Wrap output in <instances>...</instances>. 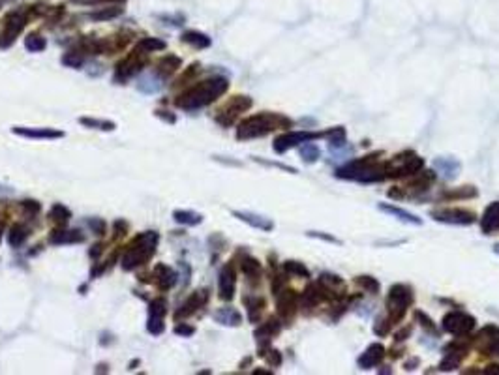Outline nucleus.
Returning a JSON list of instances; mask_svg holds the SVG:
<instances>
[{
  "mask_svg": "<svg viewBox=\"0 0 499 375\" xmlns=\"http://www.w3.org/2000/svg\"><path fill=\"white\" fill-rule=\"evenodd\" d=\"M409 334H411V329H409V327H406V329L400 330V332L394 336V338H396V342H402V340H406V336H409Z\"/></svg>",
  "mask_w": 499,
  "mask_h": 375,
  "instance_id": "48",
  "label": "nucleus"
},
{
  "mask_svg": "<svg viewBox=\"0 0 499 375\" xmlns=\"http://www.w3.org/2000/svg\"><path fill=\"white\" fill-rule=\"evenodd\" d=\"M495 251H497V253H499V244H497V246H495Z\"/></svg>",
  "mask_w": 499,
  "mask_h": 375,
  "instance_id": "54",
  "label": "nucleus"
},
{
  "mask_svg": "<svg viewBox=\"0 0 499 375\" xmlns=\"http://www.w3.org/2000/svg\"><path fill=\"white\" fill-rule=\"evenodd\" d=\"M357 283H359V285H361V287H362V289H364V291H368V293H372V295H375V293L379 291V283L375 282L374 278H370V276H359Z\"/></svg>",
  "mask_w": 499,
  "mask_h": 375,
  "instance_id": "37",
  "label": "nucleus"
},
{
  "mask_svg": "<svg viewBox=\"0 0 499 375\" xmlns=\"http://www.w3.org/2000/svg\"><path fill=\"white\" fill-rule=\"evenodd\" d=\"M482 351H486L488 355H499V336H495L492 340H488V345L482 347Z\"/></svg>",
  "mask_w": 499,
  "mask_h": 375,
  "instance_id": "44",
  "label": "nucleus"
},
{
  "mask_svg": "<svg viewBox=\"0 0 499 375\" xmlns=\"http://www.w3.org/2000/svg\"><path fill=\"white\" fill-rule=\"evenodd\" d=\"M411 302H413V293H411V289L407 285H404V283L392 285L387 298L388 319H390V323L400 321L402 317H404V313H406V309L411 306Z\"/></svg>",
  "mask_w": 499,
  "mask_h": 375,
  "instance_id": "5",
  "label": "nucleus"
},
{
  "mask_svg": "<svg viewBox=\"0 0 499 375\" xmlns=\"http://www.w3.org/2000/svg\"><path fill=\"white\" fill-rule=\"evenodd\" d=\"M88 227H90L96 235H104L105 233V224L104 220H88Z\"/></svg>",
  "mask_w": 499,
  "mask_h": 375,
  "instance_id": "45",
  "label": "nucleus"
},
{
  "mask_svg": "<svg viewBox=\"0 0 499 375\" xmlns=\"http://www.w3.org/2000/svg\"><path fill=\"white\" fill-rule=\"evenodd\" d=\"M182 40L186 43H190L193 45L195 49H205V47L210 45V38L209 36H205V34L197 32V30H188V32L182 34Z\"/></svg>",
  "mask_w": 499,
  "mask_h": 375,
  "instance_id": "23",
  "label": "nucleus"
},
{
  "mask_svg": "<svg viewBox=\"0 0 499 375\" xmlns=\"http://www.w3.org/2000/svg\"><path fill=\"white\" fill-rule=\"evenodd\" d=\"M218 323H222V325H231V327H236V325H240V313L233 308H223L220 311H216V315H214Z\"/></svg>",
  "mask_w": 499,
  "mask_h": 375,
  "instance_id": "24",
  "label": "nucleus"
},
{
  "mask_svg": "<svg viewBox=\"0 0 499 375\" xmlns=\"http://www.w3.org/2000/svg\"><path fill=\"white\" fill-rule=\"evenodd\" d=\"M280 332V323H278V319H269V321L265 323V325H261L259 329H257V332H256V338H257V342L259 343H267L272 338V336H276Z\"/></svg>",
  "mask_w": 499,
  "mask_h": 375,
  "instance_id": "18",
  "label": "nucleus"
},
{
  "mask_svg": "<svg viewBox=\"0 0 499 375\" xmlns=\"http://www.w3.org/2000/svg\"><path fill=\"white\" fill-rule=\"evenodd\" d=\"M443 329L453 336H466L475 329V317L466 311H451L443 317Z\"/></svg>",
  "mask_w": 499,
  "mask_h": 375,
  "instance_id": "6",
  "label": "nucleus"
},
{
  "mask_svg": "<svg viewBox=\"0 0 499 375\" xmlns=\"http://www.w3.org/2000/svg\"><path fill=\"white\" fill-rule=\"evenodd\" d=\"M321 293H323V289L319 285H310L308 289L304 291V295H302V298H301L302 306H304V308H314L315 304L323 298Z\"/></svg>",
  "mask_w": 499,
  "mask_h": 375,
  "instance_id": "25",
  "label": "nucleus"
},
{
  "mask_svg": "<svg viewBox=\"0 0 499 375\" xmlns=\"http://www.w3.org/2000/svg\"><path fill=\"white\" fill-rule=\"evenodd\" d=\"M165 300L164 298H154L151 302V308H148V313H151V317H164L165 315Z\"/></svg>",
  "mask_w": 499,
  "mask_h": 375,
  "instance_id": "38",
  "label": "nucleus"
},
{
  "mask_svg": "<svg viewBox=\"0 0 499 375\" xmlns=\"http://www.w3.org/2000/svg\"><path fill=\"white\" fill-rule=\"evenodd\" d=\"M415 317H417V319L420 321V325H422V327H426L430 332H435V325H433L432 319H430L426 313H422V311H417V313H415Z\"/></svg>",
  "mask_w": 499,
  "mask_h": 375,
  "instance_id": "43",
  "label": "nucleus"
},
{
  "mask_svg": "<svg viewBox=\"0 0 499 375\" xmlns=\"http://www.w3.org/2000/svg\"><path fill=\"white\" fill-rule=\"evenodd\" d=\"M383 356H385V347L379 345V343H374V345H370V347L359 356V366H361L362 369L374 368V366L379 364Z\"/></svg>",
  "mask_w": 499,
  "mask_h": 375,
  "instance_id": "12",
  "label": "nucleus"
},
{
  "mask_svg": "<svg viewBox=\"0 0 499 375\" xmlns=\"http://www.w3.org/2000/svg\"><path fill=\"white\" fill-rule=\"evenodd\" d=\"M25 45H26L28 51L38 53V51H43V49H45L47 43H45V40H43L41 36H38V34H30V36L25 40Z\"/></svg>",
  "mask_w": 499,
  "mask_h": 375,
  "instance_id": "34",
  "label": "nucleus"
},
{
  "mask_svg": "<svg viewBox=\"0 0 499 375\" xmlns=\"http://www.w3.org/2000/svg\"><path fill=\"white\" fill-rule=\"evenodd\" d=\"M180 68V59L178 57H173V55H167L164 59L158 62V73L162 77H167L171 73H175Z\"/></svg>",
  "mask_w": 499,
  "mask_h": 375,
  "instance_id": "22",
  "label": "nucleus"
},
{
  "mask_svg": "<svg viewBox=\"0 0 499 375\" xmlns=\"http://www.w3.org/2000/svg\"><path fill=\"white\" fill-rule=\"evenodd\" d=\"M229 83L223 79V77H212L207 79L199 85L188 88L184 94H180L175 103L180 109H197V107L209 105L210 101H214L216 98H220L225 90H227Z\"/></svg>",
  "mask_w": 499,
  "mask_h": 375,
  "instance_id": "1",
  "label": "nucleus"
},
{
  "mask_svg": "<svg viewBox=\"0 0 499 375\" xmlns=\"http://www.w3.org/2000/svg\"><path fill=\"white\" fill-rule=\"evenodd\" d=\"M26 17L23 12H12L4 21V30L0 34V47H8L15 41V36L25 28Z\"/></svg>",
  "mask_w": 499,
  "mask_h": 375,
  "instance_id": "8",
  "label": "nucleus"
},
{
  "mask_svg": "<svg viewBox=\"0 0 499 375\" xmlns=\"http://www.w3.org/2000/svg\"><path fill=\"white\" fill-rule=\"evenodd\" d=\"M285 266V270H287L289 274H295V276H302V278H308L310 276V272H308V269L304 266L302 263H296V261H287V263L283 264Z\"/></svg>",
  "mask_w": 499,
  "mask_h": 375,
  "instance_id": "36",
  "label": "nucleus"
},
{
  "mask_svg": "<svg viewBox=\"0 0 499 375\" xmlns=\"http://www.w3.org/2000/svg\"><path fill=\"white\" fill-rule=\"evenodd\" d=\"M246 306H248V317L249 321H257L259 315H261L263 308H265V300L259 298V296H254V298H246Z\"/></svg>",
  "mask_w": 499,
  "mask_h": 375,
  "instance_id": "28",
  "label": "nucleus"
},
{
  "mask_svg": "<svg viewBox=\"0 0 499 375\" xmlns=\"http://www.w3.org/2000/svg\"><path fill=\"white\" fill-rule=\"evenodd\" d=\"M26 227L23 224H15L12 227V231H10V244H12L13 248H19L21 244L25 242V238H26Z\"/></svg>",
  "mask_w": 499,
  "mask_h": 375,
  "instance_id": "29",
  "label": "nucleus"
},
{
  "mask_svg": "<svg viewBox=\"0 0 499 375\" xmlns=\"http://www.w3.org/2000/svg\"><path fill=\"white\" fill-rule=\"evenodd\" d=\"M143 53H137L135 51V55L133 57H130V59H126L124 62H120L117 66V77H120V79H126V77H130V75H133V73H137L141 68H143V60L139 59Z\"/></svg>",
  "mask_w": 499,
  "mask_h": 375,
  "instance_id": "15",
  "label": "nucleus"
},
{
  "mask_svg": "<svg viewBox=\"0 0 499 375\" xmlns=\"http://www.w3.org/2000/svg\"><path fill=\"white\" fill-rule=\"evenodd\" d=\"M99 250H102V246H99V244H96V246H94V250L90 251V255H92V257H96V255H98V253H99Z\"/></svg>",
  "mask_w": 499,
  "mask_h": 375,
  "instance_id": "51",
  "label": "nucleus"
},
{
  "mask_svg": "<svg viewBox=\"0 0 499 375\" xmlns=\"http://www.w3.org/2000/svg\"><path fill=\"white\" fill-rule=\"evenodd\" d=\"M486 373H499V366H490L486 369Z\"/></svg>",
  "mask_w": 499,
  "mask_h": 375,
  "instance_id": "52",
  "label": "nucleus"
},
{
  "mask_svg": "<svg viewBox=\"0 0 499 375\" xmlns=\"http://www.w3.org/2000/svg\"><path fill=\"white\" fill-rule=\"evenodd\" d=\"M249 107H252V99L246 98V96H235L225 105V109H222V113L218 115V122L222 126H231L236 120V117L240 113L248 111Z\"/></svg>",
  "mask_w": 499,
  "mask_h": 375,
  "instance_id": "9",
  "label": "nucleus"
},
{
  "mask_svg": "<svg viewBox=\"0 0 499 375\" xmlns=\"http://www.w3.org/2000/svg\"><path fill=\"white\" fill-rule=\"evenodd\" d=\"M122 14V8H104V10H99V12H94L90 14V19L94 21H109V19H115L117 15Z\"/></svg>",
  "mask_w": 499,
  "mask_h": 375,
  "instance_id": "33",
  "label": "nucleus"
},
{
  "mask_svg": "<svg viewBox=\"0 0 499 375\" xmlns=\"http://www.w3.org/2000/svg\"><path fill=\"white\" fill-rule=\"evenodd\" d=\"M165 49V41L158 40V38H144L135 45L137 53H152V51H162Z\"/></svg>",
  "mask_w": 499,
  "mask_h": 375,
  "instance_id": "27",
  "label": "nucleus"
},
{
  "mask_svg": "<svg viewBox=\"0 0 499 375\" xmlns=\"http://www.w3.org/2000/svg\"><path fill=\"white\" fill-rule=\"evenodd\" d=\"M240 269H242V272L248 278H257L261 274V264H259V261L252 259V257H246V259H244L242 264H240Z\"/></svg>",
  "mask_w": 499,
  "mask_h": 375,
  "instance_id": "31",
  "label": "nucleus"
},
{
  "mask_svg": "<svg viewBox=\"0 0 499 375\" xmlns=\"http://www.w3.org/2000/svg\"><path fill=\"white\" fill-rule=\"evenodd\" d=\"M480 225H482V231H484L486 235H492L493 231L499 229V201L497 203H492L486 208Z\"/></svg>",
  "mask_w": 499,
  "mask_h": 375,
  "instance_id": "16",
  "label": "nucleus"
},
{
  "mask_svg": "<svg viewBox=\"0 0 499 375\" xmlns=\"http://www.w3.org/2000/svg\"><path fill=\"white\" fill-rule=\"evenodd\" d=\"M158 244V235L156 233H144L141 237H137L131 242L130 250L122 259V269L131 270L135 266H141L143 263H146V259H151L154 250H156Z\"/></svg>",
  "mask_w": 499,
  "mask_h": 375,
  "instance_id": "4",
  "label": "nucleus"
},
{
  "mask_svg": "<svg viewBox=\"0 0 499 375\" xmlns=\"http://www.w3.org/2000/svg\"><path fill=\"white\" fill-rule=\"evenodd\" d=\"M2 227H4V220L0 218V237H2Z\"/></svg>",
  "mask_w": 499,
  "mask_h": 375,
  "instance_id": "53",
  "label": "nucleus"
},
{
  "mask_svg": "<svg viewBox=\"0 0 499 375\" xmlns=\"http://www.w3.org/2000/svg\"><path fill=\"white\" fill-rule=\"evenodd\" d=\"M205 302H207V293H205V291H197V293H193V295L182 304V308L177 311V319H182V317H188V315H191V313H195L197 309L201 308Z\"/></svg>",
  "mask_w": 499,
  "mask_h": 375,
  "instance_id": "13",
  "label": "nucleus"
},
{
  "mask_svg": "<svg viewBox=\"0 0 499 375\" xmlns=\"http://www.w3.org/2000/svg\"><path fill=\"white\" fill-rule=\"evenodd\" d=\"M296 309V295L293 291H283V293H278V313L285 319L293 317Z\"/></svg>",
  "mask_w": 499,
  "mask_h": 375,
  "instance_id": "14",
  "label": "nucleus"
},
{
  "mask_svg": "<svg viewBox=\"0 0 499 375\" xmlns=\"http://www.w3.org/2000/svg\"><path fill=\"white\" fill-rule=\"evenodd\" d=\"M381 210L383 212H388V214H392V216H396L398 220H402V222H406V224H415V225H420L422 222H420V218H417L415 214H411V212H407V210H402L400 206H392V204H381L379 206Z\"/></svg>",
  "mask_w": 499,
  "mask_h": 375,
  "instance_id": "19",
  "label": "nucleus"
},
{
  "mask_svg": "<svg viewBox=\"0 0 499 375\" xmlns=\"http://www.w3.org/2000/svg\"><path fill=\"white\" fill-rule=\"evenodd\" d=\"M291 120L282 117V115H272V113H261L256 117L242 120L236 130V137L238 139H254L263 137L267 133L274 132L278 128H289Z\"/></svg>",
  "mask_w": 499,
  "mask_h": 375,
  "instance_id": "2",
  "label": "nucleus"
},
{
  "mask_svg": "<svg viewBox=\"0 0 499 375\" xmlns=\"http://www.w3.org/2000/svg\"><path fill=\"white\" fill-rule=\"evenodd\" d=\"M115 229H117L118 235H124L126 229H128V225H126V222H117V224H115Z\"/></svg>",
  "mask_w": 499,
  "mask_h": 375,
  "instance_id": "49",
  "label": "nucleus"
},
{
  "mask_svg": "<svg viewBox=\"0 0 499 375\" xmlns=\"http://www.w3.org/2000/svg\"><path fill=\"white\" fill-rule=\"evenodd\" d=\"M175 332H177L178 336H190V334H193V329H191V327H186V325H177V327H175Z\"/></svg>",
  "mask_w": 499,
  "mask_h": 375,
  "instance_id": "46",
  "label": "nucleus"
},
{
  "mask_svg": "<svg viewBox=\"0 0 499 375\" xmlns=\"http://www.w3.org/2000/svg\"><path fill=\"white\" fill-rule=\"evenodd\" d=\"M70 216H72V214H70V210L66 208L64 204H55L51 208V212H49V218L59 225H64L66 222L70 220Z\"/></svg>",
  "mask_w": 499,
  "mask_h": 375,
  "instance_id": "30",
  "label": "nucleus"
},
{
  "mask_svg": "<svg viewBox=\"0 0 499 375\" xmlns=\"http://www.w3.org/2000/svg\"><path fill=\"white\" fill-rule=\"evenodd\" d=\"M146 329L151 334H160L164 330V317H151L148 315V323H146Z\"/></svg>",
  "mask_w": 499,
  "mask_h": 375,
  "instance_id": "40",
  "label": "nucleus"
},
{
  "mask_svg": "<svg viewBox=\"0 0 499 375\" xmlns=\"http://www.w3.org/2000/svg\"><path fill=\"white\" fill-rule=\"evenodd\" d=\"M175 220L178 224H186V225H197L201 224V216L195 214V212H188V210H177L175 214Z\"/></svg>",
  "mask_w": 499,
  "mask_h": 375,
  "instance_id": "32",
  "label": "nucleus"
},
{
  "mask_svg": "<svg viewBox=\"0 0 499 375\" xmlns=\"http://www.w3.org/2000/svg\"><path fill=\"white\" fill-rule=\"evenodd\" d=\"M85 237L79 233V231H55L51 235L53 244H73V242H83Z\"/></svg>",
  "mask_w": 499,
  "mask_h": 375,
  "instance_id": "21",
  "label": "nucleus"
},
{
  "mask_svg": "<svg viewBox=\"0 0 499 375\" xmlns=\"http://www.w3.org/2000/svg\"><path fill=\"white\" fill-rule=\"evenodd\" d=\"M75 4H98V2H104V0H73Z\"/></svg>",
  "mask_w": 499,
  "mask_h": 375,
  "instance_id": "50",
  "label": "nucleus"
},
{
  "mask_svg": "<svg viewBox=\"0 0 499 375\" xmlns=\"http://www.w3.org/2000/svg\"><path fill=\"white\" fill-rule=\"evenodd\" d=\"M390 319H377V325H375V334H379V336H385V334H388V330H390Z\"/></svg>",
  "mask_w": 499,
  "mask_h": 375,
  "instance_id": "42",
  "label": "nucleus"
},
{
  "mask_svg": "<svg viewBox=\"0 0 499 375\" xmlns=\"http://www.w3.org/2000/svg\"><path fill=\"white\" fill-rule=\"evenodd\" d=\"M235 283H236V276H235V269L233 264H225L220 272V298L222 300H231L233 295H235Z\"/></svg>",
  "mask_w": 499,
  "mask_h": 375,
  "instance_id": "11",
  "label": "nucleus"
},
{
  "mask_svg": "<svg viewBox=\"0 0 499 375\" xmlns=\"http://www.w3.org/2000/svg\"><path fill=\"white\" fill-rule=\"evenodd\" d=\"M23 206H25V210L32 212V214L39 212V204L36 203V201H25V203H23Z\"/></svg>",
  "mask_w": 499,
  "mask_h": 375,
  "instance_id": "47",
  "label": "nucleus"
},
{
  "mask_svg": "<svg viewBox=\"0 0 499 375\" xmlns=\"http://www.w3.org/2000/svg\"><path fill=\"white\" fill-rule=\"evenodd\" d=\"M302 159H306L308 164H314L315 159L319 158V148L310 141V143H304V146L301 148Z\"/></svg>",
  "mask_w": 499,
  "mask_h": 375,
  "instance_id": "35",
  "label": "nucleus"
},
{
  "mask_svg": "<svg viewBox=\"0 0 499 375\" xmlns=\"http://www.w3.org/2000/svg\"><path fill=\"white\" fill-rule=\"evenodd\" d=\"M338 177L353 178V180H361V182H374V180L385 178L387 173H385V165L375 164V156H368V158L351 162L349 165L338 169Z\"/></svg>",
  "mask_w": 499,
  "mask_h": 375,
  "instance_id": "3",
  "label": "nucleus"
},
{
  "mask_svg": "<svg viewBox=\"0 0 499 375\" xmlns=\"http://www.w3.org/2000/svg\"><path fill=\"white\" fill-rule=\"evenodd\" d=\"M433 220L443 222V224H456V225H467L475 222V214L464 208H446V210L432 212Z\"/></svg>",
  "mask_w": 499,
  "mask_h": 375,
  "instance_id": "10",
  "label": "nucleus"
},
{
  "mask_svg": "<svg viewBox=\"0 0 499 375\" xmlns=\"http://www.w3.org/2000/svg\"><path fill=\"white\" fill-rule=\"evenodd\" d=\"M13 132L23 137H32V139H59L64 133L57 132V130H49V128H39V130H26V128H13Z\"/></svg>",
  "mask_w": 499,
  "mask_h": 375,
  "instance_id": "17",
  "label": "nucleus"
},
{
  "mask_svg": "<svg viewBox=\"0 0 499 375\" xmlns=\"http://www.w3.org/2000/svg\"><path fill=\"white\" fill-rule=\"evenodd\" d=\"M62 62H64L66 66H72V68H79L81 64H83V57H79L77 53H68L62 59Z\"/></svg>",
  "mask_w": 499,
  "mask_h": 375,
  "instance_id": "41",
  "label": "nucleus"
},
{
  "mask_svg": "<svg viewBox=\"0 0 499 375\" xmlns=\"http://www.w3.org/2000/svg\"><path fill=\"white\" fill-rule=\"evenodd\" d=\"M81 124H83V126H88V128H98V130H107V132H111V130H115V124H113V122H104V120L81 119Z\"/></svg>",
  "mask_w": 499,
  "mask_h": 375,
  "instance_id": "39",
  "label": "nucleus"
},
{
  "mask_svg": "<svg viewBox=\"0 0 499 375\" xmlns=\"http://www.w3.org/2000/svg\"><path fill=\"white\" fill-rule=\"evenodd\" d=\"M154 278H158V283H160L162 289H169L171 285L175 283V280H177V274L169 266L158 264L156 269H154Z\"/></svg>",
  "mask_w": 499,
  "mask_h": 375,
  "instance_id": "20",
  "label": "nucleus"
},
{
  "mask_svg": "<svg viewBox=\"0 0 499 375\" xmlns=\"http://www.w3.org/2000/svg\"><path fill=\"white\" fill-rule=\"evenodd\" d=\"M236 218H240L242 222H248L249 225H254V227H259V229H265V231H270L272 229V224H270L269 220H265L261 216H254V214H248V212H235Z\"/></svg>",
  "mask_w": 499,
  "mask_h": 375,
  "instance_id": "26",
  "label": "nucleus"
},
{
  "mask_svg": "<svg viewBox=\"0 0 499 375\" xmlns=\"http://www.w3.org/2000/svg\"><path fill=\"white\" fill-rule=\"evenodd\" d=\"M325 133H319V132H289V133H283L280 137L274 141V150L278 154H283L285 150L289 148H293V146L301 145V143H310V141H314V139H319L323 137Z\"/></svg>",
  "mask_w": 499,
  "mask_h": 375,
  "instance_id": "7",
  "label": "nucleus"
}]
</instances>
